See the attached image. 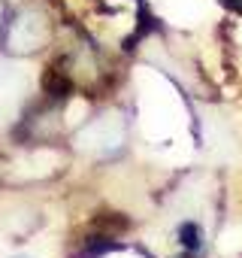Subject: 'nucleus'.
Segmentation results:
<instances>
[{"label": "nucleus", "instance_id": "nucleus-1", "mask_svg": "<svg viewBox=\"0 0 242 258\" xmlns=\"http://www.w3.org/2000/svg\"><path fill=\"white\" fill-rule=\"evenodd\" d=\"M109 249H118V243H115V237H112V234H103V237H88L82 258H100V255H106Z\"/></svg>", "mask_w": 242, "mask_h": 258}, {"label": "nucleus", "instance_id": "nucleus-2", "mask_svg": "<svg viewBox=\"0 0 242 258\" xmlns=\"http://www.w3.org/2000/svg\"><path fill=\"white\" fill-rule=\"evenodd\" d=\"M179 240H182V246H185L188 252H197V249H200V228H197L194 222H185V225L179 228Z\"/></svg>", "mask_w": 242, "mask_h": 258}, {"label": "nucleus", "instance_id": "nucleus-3", "mask_svg": "<svg viewBox=\"0 0 242 258\" xmlns=\"http://www.w3.org/2000/svg\"><path fill=\"white\" fill-rule=\"evenodd\" d=\"M224 4H227V7H233L236 13H242V0H224Z\"/></svg>", "mask_w": 242, "mask_h": 258}]
</instances>
